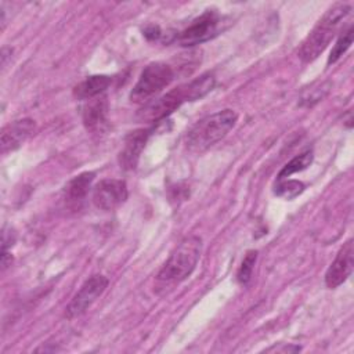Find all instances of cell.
<instances>
[{"mask_svg": "<svg viewBox=\"0 0 354 354\" xmlns=\"http://www.w3.org/2000/svg\"><path fill=\"white\" fill-rule=\"evenodd\" d=\"M353 254H354V248H353V239H348L343 246L339 249L335 260L329 266L325 274V283L328 288L335 289L340 286L353 272Z\"/></svg>", "mask_w": 354, "mask_h": 354, "instance_id": "cell-9", "label": "cell"}, {"mask_svg": "<svg viewBox=\"0 0 354 354\" xmlns=\"http://www.w3.org/2000/svg\"><path fill=\"white\" fill-rule=\"evenodd\" d=\"M238 115L232 109L218 111L198 120L187 133L185 145L192 152H202L224 138L235 126Z\"/></svg>", "mask_w": 354, "mask_h": 354, "instance_id": "cell-4", "label": "cell"}, {"mask_svg": "<svg viewBox=\"0 0 354 354\" xmlns=\"http://www.w3.org/2000/svg\"><path fill=\"white\" fill-rule=\"evenodd\" d=\"M350 10L351 7L348 4L337 3L322 15L299 48V58L303 62H311L324 53Z\"/></svg>", "mask_w": 354, "mask_h": 354, "instance_id": "cell-3", "label": "cell"}, {"mask_svg": "<svg viewBox=\"0 0 354 354\" xmlns=\"http://www.w3.org/2000/svg\"><path fill=\"white\" fill-rule=\"evenodd\" d=\"M94 180V173L93 171H84L77 176H75L64 189L65 199L68 203H80L84 196L87 195L91 183Z\"/></svg>", "mask_w": 354, "mask_h": 354, "instance_id": "cell-14", "label": "cell"}, {"mask_svg": "<svg viewBox=\"0 0 354 354\" xmlns=\"http://www.w3.org/2000/svg\"><path fill=\"white\" fill-rule=\"evenodd\" d=\"M303 189H304V184L297 180H288V181L278 180V184L275 185L274 192L278 196H282L285 199H293L295 196L300 195Z\"/></svg>", "mask_w": 354, "mask_h": 354, "instance_id": "cell-17", "label": "cell"}, {"mask_svg": "<svg viewBox=\"0 0 354 354\" xmlns=\"http://www.w3.org/2000/svg\"><path fill=\"white\" fill-rule=\"evenodd\" d=\"M149 129H138L127 134V137L124 138L123 148L119 153V162L124 170L136 169L140 155L149 137Z\"/></svg>", "mask_w": 354, "mask_h": 354, "instance_id": "cell-10", "label": "cell"}, {"mask_svg": "<svg viewBox=\"0 0 354 354\" xmlns=\"http://www.w3.org/2000/svg\"><path fill=\"white\" fill-rule=\"evenodd\" d=\"M108 101L105 95H98L88 100L83 108V122L88 130L98 131L106 124Z\"/></svg>", "mask_w": 354, "mask_h": 354, "instance_id": "cell-12", "label": "cell"}, {"mask_svg": "<svg viewBox=\"0 0 354 354\" xmlns=\"http://www.w3.org/2000/svg\"><path fill=\"white\" fill-rule=\"evenodd\" d=\"M353 43V26L350 25L346 30H343V33L339 36L336 44L333 46L330 55L328 57V65L335 64L351 46Z\"/></svg>", "mask_w": 354, "mask_h": 354, "instance_id": "cell-16", "label": "cell"}, {"mask_svg": "<svg viewBox=\"0 0 354 354\" xmlns=\"http://www.w3.org/2000/svg\"><path fill=\"white\" fill-rule=\"evenodd\" d=\"M111 84V77L106 75H94L80 82L75 88L73 94L77 100H91L101 95Z\"/></svg>", "mask_w": 354, "mask_h": 354, "instance_id": "cell-13", "label": "cell"}, {"mask_svg": "<svg viewBox=\"0 0 354 354\" xmlns=\"http://www.w3.org/2000/svg\"><path fill=\"white\" fill-rule=\"evenodd\" d=\"M216 79L212 73H203L199 77L181 84L159 98L147 102L137 113L142 122L156 123L173 113L181 104L187 101H196L205 97L214 87Z\"/></svg>", "mask_w": 354, "mask_h": 354, "instance_id": "cell-1", "label": "cell"}, {"mask_svg": "<svg viewBox=\"0 0 354 354\" xmlns=\"http://www.w3.org/2000/svg\"><path fill=\"white\" fill-rule=\"evenodd\" d=\"M127 185L123 180L105 178L93 188V202L101 210H113L127 199Z\"/></svg>", "mask_w": 354, "mask_h": 354, "instance_id": "cell-8", "label": "cell"}, {"mask_svg": "<svg viewBox=\"0 0 354 354\" xmlns=\"http://www.w3.org/2000/svg\"><path fill=\"white\" fill-rule=\"evenodd\" d=\"M144 35H145L148 39H158L162 33H160V30H159L158 26H151V28H148V29L144 30Z\"/></svg>", "mask_w": 354, "mask_h": 354, "instance_id": "cell-19", "label": "cell"}, {"mask_svg": "<svg viewBox=\"0 0 354 354\" xmlns=\"http://www.w3.org/2000/svg\"><path fill=\"white\" fill-rule=\"evenodd\" d=\"M173 79L174 71L169 64L151 62L142 69L130 93V100L136 104H147L165 87H167Z\"/></svg>", "mask_w": 354, "mask_h": 354, "instance_id": "cell-5", "label": "cell"}, {"mask_svg": "<svg viewBox=\"0 0 354 354\" xmlns=\"http://www.w3.org/2000/svg\"><path fill=\"white\" fill-rule=\"evenodd\" d=\"M202 252V239L196 235L184 238L170 253L159 270L155 281V290L165 295L185 281L195 270Z\"/></svg>", "mask_w": 354, "mask_h": 354, "instance_id": "cell-2", "label": "cell"}, {"mask_svg": "<svg viewBox=\"0 0 354 354\" xmlns=\"http://www.w3.org/2000/svg\"><path fill=\"white\" fill-rule=\"evenodd\" d=\"M33 130H35V122L29 118L14 120L12 123L7 124L3 129L1 138H0L1 153H7L21 147L29 138Z\"/></svg>", "mask_w": 354, "mask_h": 354, "instance_id": "cell-11", "label": "cell"}, {"mask_svg": "<svg viewBox=\"0 0 354 354\" xmlns=\"http://www.w3.org/2000/svg\"><path fill=\"white\" fill-rule=\"evenodd\" d=\"M218 25H220V15L213 10H207L202 15L195 18L177 36V41L184 47L201 44L217 35Z\"/></svg>", "mask_w": 354, "mask_h": 354, "instance_id": "cell-6", "label": "cell"}, {"mask_svg": "<svg viewBox=\"0 0 354 354\" xmlns=\"http://www.w3.org/2000/svg\"><path fill=\"white\" fill-rule=\"evenodd\" d=\"M256 259H257V252L256 250H249L242 263H241V267L238 270V281L239 283L242 285H246L250 278H252V272H253V267H254V263H256Z\"/></svg>", "mask_w": 354, "mask_h": 354, "instance_id": "cell-18", "label": "cell"}, {"mask_svg": "<svg viewBox=\"0 0 354 354\" xmlns=\"http://www.w3.org/2000/svg\"><path fill=\"white\" fill-rule=\"evenodd\" d=\"M313 162V151H304L303 153L295 156L292 160H289L282 170L278 174V180H283L285 177L292 176L293 173L301 171L304 169H307Z\"/></svg>", "mask_w": 354, "mask_h": 354, "instance_id": "cell-15", "label": "cell"}, {"mask_svg": "<svg viewBox=\"0 0 354 354\" xmlns=\"http://www.w3.org/2000/svg\"><path fill=\"white\" fill-rule=\"evenodd\" d=\"M106 286H108L106 277H104L101 274L91 275L80 286V289L75 293V296L66 306V311H65L66 317L72 319V318H76V317H80L82 314H84L88 310V307L104 293Z\"/></svg>", "mask_w": 354, "mask_h": 354, "instance_id": "cell-7", "label": "cell"}]
</instances>
